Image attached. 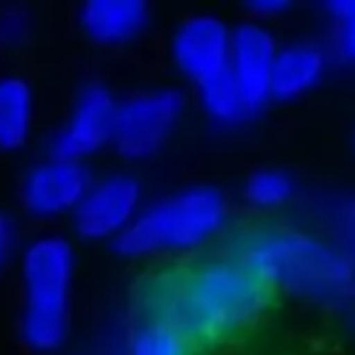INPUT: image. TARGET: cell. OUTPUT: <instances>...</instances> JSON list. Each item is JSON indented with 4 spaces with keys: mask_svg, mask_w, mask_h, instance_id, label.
<instances>
[{
    "mask_svg": "<svg viewBox=\"0 0 355 355\" xmlns=\"http://www.w3.org/2000/svg\"><path fill=\"white\" fill-rule=\"evenodd\" d=\"M37 95L20 73L0 76V151H22L35 137Z\"/></svg>",
    "mask_w": 355,
    "mask_h": 355,
    "instance_id": "13",
    "label": "cell"
},
{
    "mask_svg": "<svg viewBox=\"0 0 355 355\" xmlns=\"http://www.w3.org/2000/svg\"><path fill=\"white\" fill-rule=\"evenodd\" d=\"M277 49L280 44L275 40V32L263 22L243 20L234 25L229 76L243 93L253 114H258L272 100L270 78Z\"/></svg>",
    "mask_w": 355,
    "mask_h": 355,
    "instance_id": "10",
    "label": "cell"
},
{
    "mask_svg": "<svg viewBox=\"0 0 355 355\" xmlns=\"http://www.w3.org/2000/svg\"><path fill=\"white\" fill-rule=\"evenodd\" d=\"M188 100L175 85L141 88L117 98L112 151L127 163L153 161L185 119Z\"/></svg>",
    "mask_w": 355,
    "mask_h": 355,
    "instance_id": "5",
    "label": "cell"
},
{
    "mask_svg": "<svg viewBox=\"0 0 355 355\" xmlns=\"http://www.w3.org/2000/svg\"><path fill=\"white\" fill-rule=\"evenodd\" d=\"M122 355H195V345L163 321L139 319L124 338Z\"/></svg>",
    "mask_w": 355,
    "mask_h": 355,
    "instance_id": "15",
    "label": "cell"
},
{
    "mask_svg": "<svg viewBox=\"0 0 355 355\" xmlns=\"http://www.w3.org/2000/svg\"><path fill=\"white\" fill-rule=\"evenodd\" d=\"M234 27L217 12H190L168 37V56L175 71L195 88L229 71Z\"/></svg>",
    "mask_w": 355,
    "mask_h": 355,
    "instance_id": "9",
    "label": "cell"
},
{
    "mask_svg": "<svg viewBox=\"0 0 355 355\" xmlns=\"http://www.w3.org/2000/svg\"><path fill=\"white\" fill-rule=\"evenodd\" d=\"M272 290L232 251L202 253L146 277L137 304L141 319L163 321L198 348L222 345L251 331Z\"/></svg>",
    "mask_w": 355,
    "mask_h": 355,
    "instance_id": "1",
    "label": "cell"
},
{
    "mask_svg": "<svg viewBox=\"0 0 355 355\" xmlns=\"http://www.w3.org/2000/svg\"><path fill=\"white\" fill-rule=\"evenodd\" d=\"M232 222L229 198L222 188L195 183L146 200L134 224L112 243L127 261L202 256Z\"/></svg>",
    "mask_w": 355,
    "mask_h": 355,
    "instance_id": "3",
    "label": "cell"
},
{
    "mask_svg": "<svg viewBox=\"0 0 355 355\" xmlns=\"http://www.w3.org/2000/svg\"><path fill=\"white\" fill-rule=\"evenodd\" d=\"M144 195L141 178L127 168L93 178L85 198L69 219L71 232L80 241L112 246L144 209Z\"/></svg>",
    "mask_w": 355,
    "mask_h": 355,
    "instance_id": "6",
    "label": "cell"
},
{
    "mask_svg": "<svg viewBox=\"0 0 355 355\" xmlns=\"http://www.w3.org/2000/svg\"><path fill=\"white\" fill-rule=\"evenodd\" d=\"M236 253L272 292L324 306L355 302V266L326 239L287 227L248 229L234 239Z\"/></svg>",
    "mask_w": 355,
    "mask_h": 355,
    "instance_id": "2",
    "label": "cell"
},
{
    "mask_svg": "<svg viewBox=\"0 0 355 355\" xmlns=\"http://www.w3.org/2000/svg\"><path fill=\"white\" fill-rule=\"evenodd\" d=\"M78 270L76 246L59 232H42L17 256V336L35 355H54L71 336V304Z\"/></svg>",
    "mask_w": 355,
    "mask_h": 355,
    "instance_id": "4",
    "label": "cell"
},
{
    "mask_svg": "<svg viewBox=\"0 0 355 355\" xmlns=\"http://www.w3.org/2000/svg\"><path fill=\"white\" fill-rule=\"evenodd\" d=\"M326 71V51L314 42H287L280 44L272 64L270 90L277 100H295L309 93Z\"/></svg>",
    "mask_w": 355,
    "mask_h": 355,
    "instance_id": "12",
    "label": "cell"
},
{
    "mask_svg": "<svg viewBox=\"0 0 355 355\" xmlns=\"http://www.w3.org/2000/svg\"><path fill=\"white\" fill-rule=\"evenodd\" d=\"M153 22L146 0H85L76 10L80 35L95 46L119 49L139 42Z\"/></svg>",
    "mask_w": 355,
    "mask_h": 355,
    "instance_id": "11",
    "label": "cell"
},
{
    "mask_svg": "<svg viewBox=\"0 0 355 355\" xmlns=\"http://www.w3.org/2000/svg\"><path fill=\"white\" fill-rule=\"evenodd\" d=\"M35 35V12L22 3L0 6V49H20Z\"/></svg>",
    "mask_w": 355,
    "mask_h": 355,
    "instance_id": "18",
    "label": "cell"
},
{
    "mask_svg": "<svg viewBox=\"0 0 355 355\" xmlns=\"http://www.w3.org/2000/svg\"><path fill=\"white\" fill-rule=\"evenodd\" d=\"M20 224L8 209L0 207V277L10 268V263L20 256Z\"/></svg>",
    "mask_w": 355,
    "mask_h": 355,
    "instance_id": "20",
    "label": "cell"
},
{
    "mask_svg": "<svg viewBox=\"0 0 355 355\" xmlns=\"http://www.w3.org/2000/svg\"><path fill=\"white\" fill-rule=\"evenodd\" d=\"M90 183H93V173L88 163L44 153L22 173L17 185V202L22 214L32 222H61V219H71V214L88 193Z\"/></svg>",
    "mask_w": 355,
    "mask_h": 355,
    "instance_id": "7",
    "label": "cell"
},
{
    "mask_svg": "<svg viewBox=\"0 0 355 355\" xmlns=\"http://www.w3.org/2000/svg\"><path fill=\"white\" fill-rule=\"evenodd\" d=\"M290 8L292 6L285 3V0H256V3H248L246 12H248V20H256V22L268 25V22L275 20V17L285 15Z\"/></svg>",
    "mask_w": 355,
    "mask_h": 355,
    "instance_id": "21",
    "label": "cell"
},
{
    "mask_svg": "<svg viewBox=\"0 0 355 355\" xmlns=\"http://www.w3.org/2000/svg\"><path fill=\"white\" fill-rule=\"evenodd\" d=\"M198 105L212 127L227 129V132L243 127V124H248L256 117L253 110L248 107L243 93L239 90V85L229 76V71L224 76H219V78L200 85Z\"/></svg>",
    "mask_w": 355,
    "mask_h": 355,
    "instance_id": "14",
    "label": "cell"
},
{
    "mask_svg": "<svg viewBox=\"0 0 355 355\" xmlns=\"http://www.w3.org/2000/svg\"><path fill=\"white\" fill-rule=\"evenodd\" d=\"M241 195L248 207L272 212V209H280L287 202H292V198L297 195V183L292 173L268 166L248 173V178L243 180Z\"/></svg>",
    "mask_w": 355,
    "mask_h": 355,
    "instance_id": "16",
    "label": "cell"
},
{
    "mask_svg": "<svg viewBox=\"0 0 355 355\" xmlns=\"http://www.w3.org/2000/svg\"><path fill=\"white\" fill-rule=\"evenodd\" d=\"M331 22H334V44L336 51L345 61H355V0H336L326 6Z\"/></svg>",
    "mask_w": 355,
    "mask_h": 355,
    "instance_id": "19",
    "label": "cell"
},
{
    "mask_svg": "<svg viewBox=\"0 0 355 355\" xmlns=\"http://www.w3.org/2000/svg\"><path fill=\"white\" fill-rule=\"evenodd\" d=\"M117 95L100 80H90L76 93L69 112L46 137L49 156L88 163L112 144Z\"/></svg>",
    "mask_w": 355,
    "mask_h": 355,
    "instance_id": "8",
    "label": "cell"
},
{
    "mask_svg": "<svg viewBox=\"0 0 355 355\" xmlns=\"http://www.w3.org/2000/svg\"><path fill=\"white\" fill-rule=\"evenodd\" d=\"M321 219L331 234V243L355 266V195L329 200L321 207Z\"/></svg>",
    "mask_w": 355,
    "mask_h": 355,
    "instance_id": "17",
    "label": "cell"
}]
</instances>
